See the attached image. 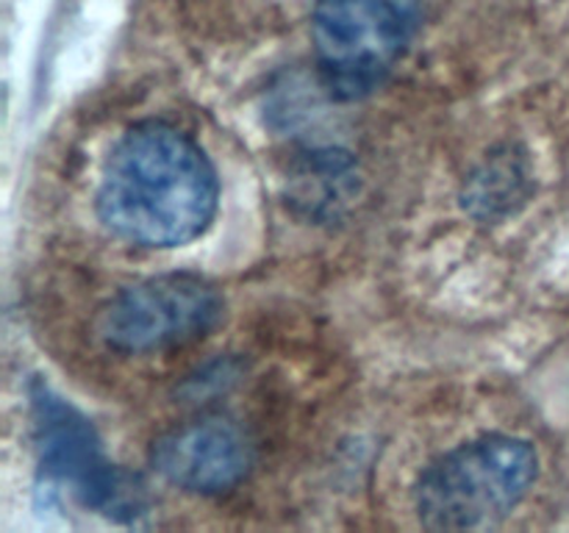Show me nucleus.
<instances>
[{
	"label": "nucleus",
	"mask_w": 569,
	"mask_h": 533,
	"mask_svg": "<svg viewBox=\"0 0 569 533\" xmlns=\"http://www.w3.org/2000/svg\"><path fill=\"white\" fill-rule=\"evenodd\" d=\"M220 183L198 142L167 122L133 125L106 161L98 217L139 248H178L209 228Z\"/></svg>",
	"instance_id": "f257e3e1"
},
{
	"label": "nucleus",
	"mask_w": 569,
	"mask_h": 533,
	"mask_svg": "<svg viewBox=\"0 0 569 533\" xmlns=\"http://www.w3.org/2000/svg\"><path fill=\"white\" fill-rule=\"evenodd\" d=\"M537 472V450L526 439L503 433L472 439L422 472L415 492L417 516L431 531L495 525L531 492Z\"/></svg>",
	"instance_id": "f03ea898"
},
{
	"label": "nucleus",
	"mask_w": 569,
	"mask_h": 533,
	"mask_svg": "<svg viewBox=\"0 0 569 533\" xmlns=\"http://www.w3.org/2000/svg\"><path fill=\"white\" fill-rule=\"evenodd\" d=\"M420 17L422 0H317L311 48L331 98L376 92L409 50Z\"/></svg>",
	"instance_id": "7ed1b4c3"
},
{
	"label": "nucleus",
	"mask_w": 569,
	"mask_h": 533,
	"mask_svg": "<svg viewBox=\"0 0 569 533\" xmlns=\"http://www.w3.org/2000/svg\"><path fill=\"white\" fill-rule=\"evenodd\" d=\"M31 414L39 461L50 477L67 483L87 509L100 511L111 520H131L142 514L148 492L139 475L111 464L94 428L70 403L56 398L42 381L31 383Z\"/></svg>",
	"instance_id": "20e7f679"
},
{
	"label": "nucleus",
	"mask_w": 569,
	"mask_h": 533,
	"mask_svg": "<svg viewBox=\"0 0 569 533\" xmlns=\"http://www.w3.org/2000/svg\"><path fill=\"white\" fill-rule=\"evenodd\" d=\"M222 298L198 275H159L128 286L100 314V336L120 353H159L209 333Z\"/></svg>",
	"instance_id": "39448f33"
},
{
	"label": "nucleus",
	"mask_w": 569,
	"mask_h": 533,
	"mask_svg": "<svg viewBox=\"0 0 569 533\" xmlns=\"http://www.w3.org/2000/svg\"><path fill=\"white\" fill-rule=\"evenodd\" d=\"M150 464L183 492L222 494L244 481L253 464V447L237 422L203 416L156 439Z\"/></svg>",
	"instance_id": "423d86ee"
},
{
	"label": "nucleus",
	"mask_w": 569,
	"mask_h": 533,
	"mask_svg": "<svg viewBox=\"0 0 569 533\" xmlns=\"http://www.w3.org/2000/svg\"><path fill=\"white\" fill-rule=\"evenodd\" d=\"M526 194V167L517 159H492L470 178L467 200L476 214L495 217L511 209L515 200H522Z\"/></svg>",
	"instance_id": "0eeeda50"
}]
</instances>
